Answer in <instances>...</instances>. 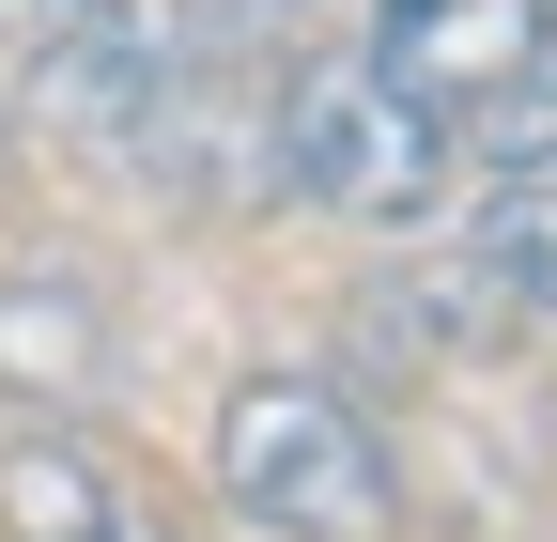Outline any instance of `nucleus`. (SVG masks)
<instances>
[{
  "label": "nucleus",
  "instance_id": "39448f33",
  "mask_svg": "<svg viewBox=\"0 0 557 542\" xmlns=\"http://www.w3.org/2000/svg\"><path fill=\"white\" fill-rule=\"evenodd\" d=\"M465 280L496 295L511 325H557V156L480 186V218H465Z\"/></svg>",
  "mask_w": 557,
  "mask_h": 542
},
{
  "label": "nucleus",
  "instance_id": "423d86ee",
  "mask_svg": "<svg viewBox=\"0 0 557 542\" xmlns=\"http://www.w3.org/2000/svg\"><path fill=\"white\" fill-rule=\"evenodd\" d=\"M124 527V496H109V465L78 449V434H0V542H109Z\"/></svg>",
  "mask_w": 557,
  "mask_h": 542
},
{
  "label": "nucleus",
  "instance_id": "f257e3e1",
  "mask_svg": "<svg viewBox=\"0 0 557 542\" xmlns=\"http://www.w3.org/2000/svg\"><path fill=\"white\" fill-rule=\"evenodd\" d=\"M263 171H278V201L357 218V233H418V218L465 186L449 109H418L372 47H310L295 78H278V109H263Z\"/></svg>",
  "mask_w": 557,
  "mask_h": 542
},
{
  "label": "nucleus",
  "instance_id": "0eeeda50",
  "mask_svg": "<svg viewBox=\"0 0 557 542\" xmlns=\"http://www.w3.org/2000/svg\"><path fill=\"white\" fill-rule=\"evenodd\" d=\"M47 32H78L109 62H139V78H186V62H233L248 0H47Z\"/></svg>",
  "mask_w": 557,
  "mask_h": 542
},
{
  "label": "nucleus",
  "instance_id": "f03ea898",
  "mask_svg": "<svg viewBox=\"0 0 557 542\" xmlns=\"http://www.w3.org/2000/svg\"><path fill=\"white\" fill-rule=\"evenodd\" d=\"M201 465L263 542H403V449L325 372H248L201 434Z\"/></svg>",
  "mask_w": 557,
  "mask_h": 542
},
{
  "label": "nucleus",
  "instance_id": "9d476101",
  "mask_svg": "<svg viewBox=\"0 0 557 542\" xmlns=\"http://www.w3.org/2000/svg\"><path fill=\"white\" fill-rule=\"evenodd\" d=\"M0 16H16V0H0Z\"/></svg>",
  "mask_w": 557,
  "mask_h": 542
},
{
  "label": "nucleus",
  "instance_id": "20e7f679",
  "mask_svg": "<svg viewBox=\"0 0 557 542\" xmlns=\"http://www.w3.org/2000/svg\"><path fill=\"white\" fill-rule=\"evenodd\" d=\"M542 47H557V0H372V62L418 109L496 94L511 62H542Z\"/></svg>",
  "mask_w": 557,
  "mask_h": 542
},
{
  "label": "nucleus",
  "instance_id": "6e6552de",
  "mask_svg": "<svg viewBox=\"0 0 557 542\" xmlns=\"http://www.w3.org/2000/svg\"><path fill=\"white\" fill-rule=\"evenodd\" d=\"M449 156H465V171H542V156H557V47L511 62L496 94H465V109H449Z\"/></svg>",
  "mask_w": 557,
  "mask_h": 542
},
{
  "label": "nucleus",
  "instance_id": "1a4fd4ad",
  "mask_svg": "<svg viewBox=\"0 0 557 542\" xmlns=\"http://www.w3.org/2000/svg\"><path fill=\"white\" fill-rule=\"evenodd\" d=\"M109 542H171V527H156V512H124V527H109Z\"/></svg>",
  "mask_w": 557,
  "mask_h": 542
},
{
  "label": "nucleus",
  "instance_id": "7ed1b4c3",
  "mask_svg": "<svg viewBox=\"0 0 557 542\" xmlns=\"http://www.w3.org/2000/svg\"><path fill=\"white\" fill-rule=\"evenodd\" d=\"M109 387V310L62 248H16L0 263V403H32V419H78Z\"/></svg>",
  "mask_w": 557,
  "mask_h": 542
}]
</instances>
